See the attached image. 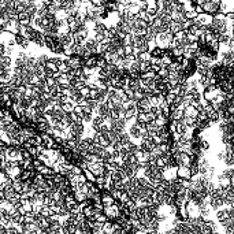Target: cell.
<instances>
[{"label":"cell","instance_id":"1","mask_svg":"<svg viewBox=\"0 0 234 234\" xmlns=\"http://www.w3.org/2000/svg\"><path fill=\"white\" fill-rule=\"evenodd\" d=\"M221 0H205V3L201 6L203 12L208 14V15H215L216 12H219V6H221Z\"/></svg>","mask_w":234,"mask_h":234},{"label":"cell","instance_id":"2","mask_svg":"<svg viewBox=\"0 0 234 234\" xmlns=\"http://www.w3.org/2000/svg\"><path fill=\"white\" fill-rule=\"evenodd\" d=\"M177 177L181 178V180H192L189 167H177Z\"/></svg>","mask_w":234,"mask_h":234},{"label":"cell","instance_id":"3","mask_svg":"<svg viewBox=\"0 0 234 234\" xmlns=\"http://www.w3.org/2000/svg\"><path fill=\"white\" fill-rule=\"evenodd\" d=\"M138 147H140V149L143 151L144 153H151L153 151V148H155L152 141H143V140H141V144Z\"/></svg>","mask_w":234,"mask_h":234},{"label":"cell","instance_id":"4","mask_svg":"<svg viewBox=\"0 0 234 234\" xmlns=\"http://www.w3.org/2000/svg\"><path fill=\"white\" fill-rule=\"evenodd\" d=\"M14 40H15V44H16V45H21L22 48H27V47H29V43H30L29 40H26L25 37L21 36V34H18V33L14 34Z\"/></svg>","mask_w":234,"mask_h":234},{"label":"cell","instance_id":"5","mask_svg":"<svg viewBox=\"0 0 234 234\" xmlns=\"http://www.w3.org/2000/svg\"><path fill=\"white\" fill-rule=\"evenodd\" d=\"M129 143H132V137L129 136V133L123 132L122 134H119V144L122 147H126Z\"/></svg>","mask_w":234,"mask_h":234},{"label":"cell","instance_id":"6","mask_svg":"<svg viewBox=\"0 0 234 234\" xmlns=\"http://www.w3.org/2000/svg\"><path fill=\"white\" fill-rule=\"evenodd\" d=\"M74 200L78 203V204H82V203H85L87 201V194L85 193H82V192H80V190H77V192H74Z\"/></svg>","mask_w":234,"mask_h":234},{"label":"cell","instance_id":"7","mask_svg":"<svg viewBox=\"0 0 234 234\" xmlns=\"http://www.w3.org/2000/svg\"><path fill=\"white\" fill-rule=\"evenodd\" d=\"M233 174H234V171H233V168L230 167V168L225 170L221 175H219V181H221V180H233Z\"/></svg>","mask_w":234,"mask_h":234},{"label":"cell","instance_id":"8","mask_svg":"<svg viewBox=\"0 0 234 234\" xmlns=\"http://www.w3.org/2000/svg\"><path fill=\"white\" fill-rule=\"evenodd\" d=\"M129 136L134 137V138H141V130L134 125H132V127H130V130H129Z\"/></svg>","mask_w":234,"mask_h":234},{"label":"cell","instance_id":"9","mask_svg":"<svg viewBox=\"0 0 234 234\" xmlns=\"http://www.w3.org/2000/svg\"><path fill=\"white\" fill-rule=\"evenodd\" d=\"M230 40H233L232 34H221L218 39V43L219 44H223V45H227V44L230 43Z\"/></svg>","mask_w":234,"mask_h":234},{"label":"cell","instance_id":"10","mask_svg":"<svg viewBox=\"0 0 234 234\" xmlns=\"http://www.w3.org/2000/svg\"><path fill=\"white\" fill-rule=\"evenodd\" d=\"M149 55H151V58H159V59H160V58L163 56V49H160L159 47H155V48L151 49Z\"/></svg>","mask_w":234,"mask_h":234},{"label":"cell","instance_id":"11","mask_svg":"<svg viewBox=\"0 0 234 234\" xmlns=\"http://www.w3.org/2000/svg\"><path fill=\"white\" fill-rule=\"evenodd\" d=\"M96 62H97V59H96V55H93V56H91L88 60H85V66L84 67H88V68H95L96 67Z\"/></svg>","mask_w":234,"mask_h":234},{"label":"cell","instance_id":"12","mask_svg":"<svg viewBox=\"0 0 234 234\" xmlns=\"http://www.w3.org/2000/svg\"><path fill=\"white\" fill-rule=\"evenodd\" d=\"M151 70V63L149 60H145V62H140V73L144 74L147 73V71Z\"/></svg>","mask_w":234,"mask_h":234},{"label":"cell","instance_id":"13","mask_svg":"<svg viewBox=\"0 0 234 234\" xmlns=\"http://www.w3.org/2000/svg\"><path fill=\"white\" fill-rule=\"evenodd\" d=\"M60 110L64 112V114H70V112H73L74 110V105L71 104V103H66V104L60 105Z\"/></svg>","mask_w":234,"mask_h":234},{"label":"cell","instance_id":"14","mask_svg":"<svg viewBox=\"0 0 234 234\" xmlns=\"http://www.w3.org/2000/svg\"><path fill=\"white\" fill-rule=\"evenodd\" d=\"M82 174H85L84 177L87 178V181L88 182H92V184H95V181H96V178H95V175L91 173L89 170H85V171H82Z\"/></svg>","mask_w":234,"mask_h":234},{"label":"cell","instance_id":"15","mask_svg":"<svg viewBox=\"0 0 234 234\" xmlns=\"http://www.w3.org/2000/svg\"><path fill=\"white\" fill-rule=\"evenodd\" d=\"M149 112L155 116V118H157V116H160V115H161V108H160V107H151Z\"/></svg>","mask_w":234,"mask_h":234},{"label":"cell","instance_id":"16","mask_svg":"<svg viewBox=\"0 0 234 234\" xmlns=\"http://www.w3.org/2000/svg\"><path fill=\"white\" fill-rule=\"evenodd\" d=\"M45 85H47L48 89H49V88H55V87H56V81H55L52 77H51V78H45Z\"/></svg>","mask_w":234,"mask_h":234},{"label":"cell","instance_id":"17","mask_svg":"<svg viewBox=\"0 0 234 234\" xmlns=\"http://www.w3.org/2000/svg\"><path fill=\"white\" fill-rule=\"evenodd\" d=\"M123 54H125V56H130V55H133V47L132 45H125V47H123Z\"/></svg>","mask_w":234,"mask_h":234},{"label":"cell","instance_id":"18","mask_svg":"<svg viewBox=\"0 0 234 234\" xmlns=\"http://www.w3.org/2000/svg\"><path fill=\"white\" fill-rule=\"evenodd\" d=\"M209 148V144H208V141H205V140H201L200 141V149L204 152V151H207Z\"/></svg>","mask_w":234,"mask_h":234},{"label":"cell","instance_id":"19","mask_svg":"<svg viewBox=\"0 0 234 234\" xmlns=\"http://www.w3.org/2000/svg\"><path fill=\"white\" fill-rule=\"evenodd\" d=\"M71 173H73L74 175H82V170L78 166H73V168H71Z\"/></svg>","mask_w":234,"mask_h":234},{"label":"cell","instance_id":"20","mask_svg":"<svg viewBox=\"0 0 234 234\" xmlns=\"http://www.w3.org/2000/svg\"><path fill=\"white\" fill-rule=\"evenodd\" d=\"M6 44H3L2 41H0V56H4V52H6Z\"/></svg>","mask_w":234,"mask_h":234},{"label":"cell","instance_id":"21","mask_svg":"<svg viewBox=\"0 0 234 234\" xmlns=\"http://www.w3.org/2000/svg\"><path fill=\"white\" fill-rule=\"evenodd\" d=\"M12 55V48L11 47H6V52H4V56H11Z\"/></svg>","mask_w":234,"mask_h":234},{"label":"cell","instance_id":"22","mask_svg":"<svg viewBox=\"0 0 234 234\" xmlns=\"http://www.w3.org/2000/svg\"><path fill=\"white\" fill-rule=\"evenodd\" d=\"M225 156H226V152H225V149H223V151H221V152L218 153V159H219V160H223V159H225Z\"/></svg>","mask_w":234,"mask_h":234}]
</instances>
